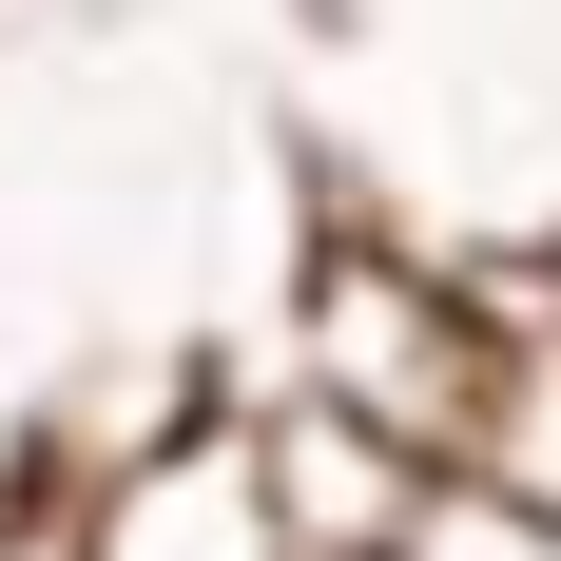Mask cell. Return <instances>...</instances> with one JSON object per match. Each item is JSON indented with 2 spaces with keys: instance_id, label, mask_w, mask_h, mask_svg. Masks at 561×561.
<instances>
[{
  "instance_id": "6",
  "label": "cell",
  "mask_w": 561,
  "mask_h": 561,
  "mask_svg": "<svg viewBox=\"0 0 561 561\" xmlns=\"http://www.w3.org/2000/svg\"><path fill=\"white\" fill-rule=\"evenodd\" d=\"M0 561H58V484H0Z\"/></svg>"
},
{
  "instance_id": "2",
  "label": "cell",
  "mask_w": 561,
  "mask_h": 561,
  "mask_svg": "<svg viewBox=\"0 0 561 561\" xmlns=\"http://www.w3.org/2000/svg\"><path fill=\"white\" fill-rule=\"evenodd\" d=\"M58 561H290L272 484H252V407L194 388L136 446H78L58 465Z\"/></svg>"
},
{
  "instance_id": "5",
  "label": "cell",
  "mask_w": 561,
  "mask_h": 561,
  "mask_svg": "<svg viewBox=\"0 0 561 561\" xmlns=\"http://www.w3.org/2000/svg\"><path fill=\"white\" fill-rule=\"evenodd\" d=\"M407 561H561V523H542V504H504V484H446Z\"/></svg>"
},
{
  "instance_id": "4",
  "label": "cell",
  "mask_w": 561,
  "mask_h": 561,
  "mask_svg": "<svg viewBox=\"0 0 561 561\" xmlns=\"http://www.w3.org/2000/svg\"><path fill=\"white\" fill-rule=\"evenodd\" d=\"M504 272H523V368H504V426H484V484L561 523V272L542 252H504Z\"/></svg>"
},
{
  "instance_id": "3",
  "label": "cell",
  "mask_w": 561,
  "mask_h": 561,
  "mask_svg": "<svg viewBox=\"0 0 561 561\" xmlns=\"http://www.w3.org/2000/svg\"><path fill=\"white\" fill-rule=\"evenodd\" d=\"M252 407V484H272V523H290V561H407L426 542V465L407 446H368V426H330V407H290V388H232Z\"/></svg>"
},
{
  "instance_id": "1",
  "label": "cell",
  "mask_w": 561,
  "mask_h": 561,
  "mask_svg": "<svg viewBox=\"0 0 561 561\" xmlns=\"http://www.w3.org/2000/svg\"><path fill=\"white\" fill-rule=\"evenodd\" d=\"M504 368H523V272H504V252H426L407 214H330V232H310L290 330H272V388L290 407L407 446L426 484H484Z\"/></svg>"
}]
</instances>
